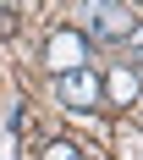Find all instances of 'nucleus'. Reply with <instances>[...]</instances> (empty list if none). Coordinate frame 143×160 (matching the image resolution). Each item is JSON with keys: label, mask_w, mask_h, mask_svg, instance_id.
I'll return each mask as SVG.
<instances>
[{"label": "nucleus", "mask_w": 143, "mask_h": 160, "mask_svg": "<svg viewBox=\"0 0 143 160\" xmlns=\"http://www.w3.org/2000/svg\"><path fill=\"white\" fill-rule=\"evenodd\" d=\"M11 6H28V0H0V11H6V17H11Z\"/></svg>", "instance_id": "6e6552de"}, {"label": "nucleus", "mask_w": 143, "mask_h": 160, "mask_svg": "<svg viewBox=\"0 0 143 160\" xmlns=\"http://www.w3.org/2000/svg\"><path fill=\"white\" fill-rule=\"evenodd\" d=\"M121 160H143V132H127L121 138Z\"/></svg>", "instance_id": "39448f33"}, {"label": "nucleus", "mask_w": 143, "mask_h": 160, "mask_svg": "<svg viewBox=\"0 0 143 160\" xmlns=\"http://www.w3.org/2000/svg\"><path fill=\"white\" fill-rule=\"evenodd\" d=\"M132 28L138 22H132V11L121 0H88V33L94 39H127Z\"/></svg>", "instance_id": "7ed1b4c3"}, {"label": "nucleus", "mask_w": 143, "mask_h": 160, "mask_svg": "<svg viewBox=\"0 0 143 160\" xmlns=\"http://www.w3.org/2000/svg\"><path fill=\"white\" fill-rule=\"evenodd\" d=\"M127 39H132V61H138V66H143V28H132V33H127Z\"/></svg>", "instance_id": "0eeeda50"}, {"label": "nucleus", "mask_w": 143, "mask_h": 160, "mask_svg": "<svg viewBox=\"0 0 143 160\" xmlns=\"http://www.w3.org/2000/svg\"><path fill=\"white\" fill-rule=\"evenodd\" d=\"M44 66L61 78V72H77V66H88V39H83L77 28H55L44 39Z\"/></svg>", "instance_id": "f257e3e1"}, {"label": "nucleus", "mask_w": 143, "mask_h": 160, "mask_svg": "<svg viewBox=\"0 0 143 160\" xmlns=\"http://www.w3.org/2000/svg\"><path fill=\"white\" fill-rule=\"evenodd\" d=\"M0 160H11V138H0Z\"/></svg>", "instance_id": "1a4fd4ad"}, {"label": "nucleus", "mask_w": 143, "mask_h": 160, "mask_svg": "<svg viewBox=\"0 0 143 160\" xmlns=\"http://www.w3.org/2000/svg\"><path fill=\"white\" fill-rule=\"evenodd\" d=\"M55 94H61V105L66 111H77V116H88L99 105V72H88V66H77V72H61V83H55Z\"/></svg>", "instance_id": "f03ea898"}, {"label": "nucleus", "mask_w": 143, "mask_h": 160, "mask_svg": "<svg viewBox=\"0 0 143 160\" xmlns=\"http://www.w3.org/2000/svg\"><path fill=\"white\" fill-rule=\"evenodd\" d=\"M44 160H83V155H77V144H50Z\"/></svg>", "instance_id": "423d86ee"}, {"label": "nucleus", "mask_w": 143, "mask_h": 160, "mask_svg": "<svg viewBox=\"0 0 143 160\" xmlns=\"http://www.w3.org/2000/svg\"><path fill=\"white\" fill-rule=\"evenodd\" d=\"M99 94H110L116 105H138V99H143V78H138V66H116L110 78L99 83Z\"/></svg>", "instance_id": "20e7f679"}]
</instances>
